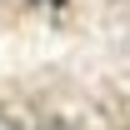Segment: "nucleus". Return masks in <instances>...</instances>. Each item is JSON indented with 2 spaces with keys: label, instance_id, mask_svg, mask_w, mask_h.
Segmentation results:
<instances>
[{
  "label": "nucleus",
  "instance_id": "1",
  "mask_svg": "<svg viewBox=\"0 0 130 130\" xmlns=\"http://www.w3.org/2000/svg\"><path fill=\"white\" fill-rule=\"evenodd\" d=\"M50 5H60V0H50Z\"/></svg>",
  "mask_w": 130,
  "mask_h": 130
}]
</instances>
